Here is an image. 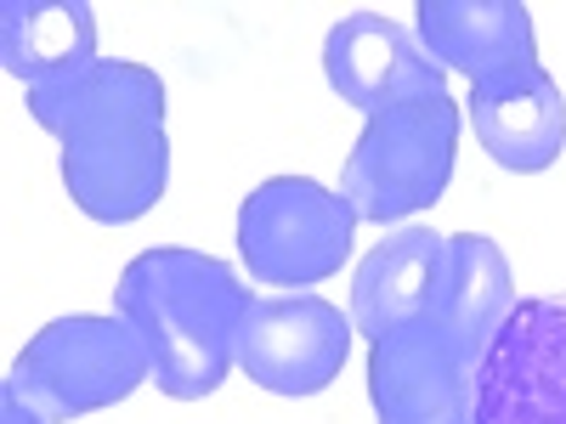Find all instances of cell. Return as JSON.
Here are the masks:
<instances>
[{
  "mask_svg": "<svg viewBox=\"0 0 566 424\" xmlns=\"http://www.w3.org/2000/svg\"><path fill=\"white\" fill-rule=\"evenodd\" d=\"M148 380H154V357L119 311L114 317L74 311V317L45 322L18 351L7 391H18L45 424H69V418L125 402Z\"/></svg>",
  "mask_w": 566,
  "mask_h": 424,
  "instance_id": "cell-3",
  "label": "cell"
},
{
  "mask_svg": "<svg viewBox=\"0 0 566 424\" xmlns=\"http://www.w3.org/2000/svg\"><path fill=\"white\" fill-rule=\"evenodd\" d=\"M29 114L63 148V187L80 215L125 226L142 221L170 187L165 80L142 63L103 57L91 74L29 91Z\"/></svg>",
  "mask_w": 566,
  "mask_h": 424,
  "instance_id": "cell-1",
  "label": "cell"
},
{
  "mask_svg": "<svg viewBox=\"0 0 566 424\" xmlns=\"http://www.w3.org/2000/svg\"><path fill=\"white\" fill-rule=\"evenodd\" d=\"M476 424H566V295L515 300L476 368Z\"/></svg>",
  "mask_w": 566,
  "mask_h": 424,
  "instance_id": "cell-6",
  "label": "cell"
},
{
  "mask_svg": "<svg viewBox=\"0 0 566 424\" xmlns=\"http://www.w3.org/2000/svg\"><path fill=\"white\" fill-rule=\"evenodd\" d=\"M357 210L312 176H272L239 204V255L266 289H312L352 261Z\"/></svg>",
  "mask_w": 566,
  "mask_h": 424,
  "instance_id": "cell-5",
  "label": "cell"
},
{
  "mask_svg": "<svg viewBox=\"0 0 566 424\" xmlns=\"http://www.w3.org/2000/svg\"><path fill=\"white\" fill-rule=\"evenodd\" d=\"M453 159H459V103L453 97L408 103L363 125L340 176V193L352 199L357 221L397 226L448 193Z\"/></svg>",
  "mask_w": 566,
  "mask_h": 424,
  "instance_id": "cell-4",
  "label": "cell"
},
{
  "mask_svg": "<svg viewBox=\"0 0 566 424\" xmlns=\"http://www.w3.org/2000/svg\"><path fill=\"white\" fill-rule=\"evenodd\" d=\"M0 424H45L18 391H0Z\"/></svg>",
  "mask_w": 566,
  "mask_h": 424,
  "instance_id": "cell-15",
  "label": "cell"
},
{
  "mask_svg": "<svg viewBox=\"0 0 566 424\" xmlns=\"http://www.w3.org/2000/svg\"><path fill=\"white\" fill-rule=\"evenodd\" d=\"M368 402L380 424H476V368L413 322L368 351Z\"/></svg>",
  "mask_w": 566,
  "mask_h": 424,
  "instance_id": "cell-9",
  "label": "cell"
},
{
  "mask_svg": "<svg viewBox=\"0 0 566 424\" xmlns=\"http://www.w3.org/2000/svg\"><path fill=\"white\" fill-rule=\"evenodd\" d=\"M448 283V239L431 226H402L386 244H374L352 277V322L368 346H380L402 328L437 317Z\"/></svg>",
  "mask_w": 566,
  "mask_h": 424,
  "instance_id": "cell-11",
  "label": "cell"
},
{
  "mask_svg": "<svg viewBox=\"0 0 566 424\" xmlns=\"http://www.w3.org/2000/svg\"><path fill=\"white\" fill-rule=\"evenodd\" d=\"M515 311V277L510 261L493 239L482 232H453L448 239V283H442V306L431 322V335L464 362L482 368L488 346L499 340V328Z\"/></svg>",
  "mask_w": 566,
  "mask_h": 424,
  "instance_id": "cell-12",
  "label": "cell"
},
{
  "mask_svg": "<svg viewBox=\"0 0 566 424\" xmlns=\"http://www.w3.org/2000/svg\"><path fill=\"white\" fill-rule=\"evenodd\" d=\"M323 74L335 85V97L368 119L408 108V103L448 97V68L424 52L419 34H408L402 23H391L380 12H352L328 29Z\"/></svg>",
  "mask_w": 566,
  "mask_h": 424,
  "instance_id": "cell-8",
  "label": "cell"
},
{
  "mask_svg": "<svg viewBox=\"0 0 566 424\" xmlns=\"http://www.w3.org/2000/svg\"><path fill=\"white\" fill-rule=\"evenodd\" d=\"M357 322L323 295H255L239 328V368L272 396H317L340 380Z\"/></svg>",
  "mask_w": 566,
  "mask_h": 424,
  "instance_id": "cell-7",
  "label": "cell"
},
{
  "mask_svg": "<svg viewBox=\"0 0 566 424\" xmlns=\"http://www.w3.org/2000/svg\"><path fill=\"white\" fill-rule=\"evenodd\" d=\"M250 306L244 277L205 250H142L114 283V311L142 335L170 402H205L227 385Z\"/></svg>",
  "mask_w": 566,
  "mask_h": 424,
  "instance_id": "cell-2",
  "label": "cell"
},
{
  "mask_svg": "<svg viewBox=\"0 0 566 424\" xmlns=\"http://www.w3.org/2000/svg\"><path fill=\"white\" fill-rule=\"evenodd\" d=\"M0 63L29 91H52L91 74L97 57V12L85 0H7L0 7Z\"/></svg>",
  "mask_w": 566,
  "mask_h": 424,
  "instance_id": "cell-14",
  "label": "cell"
},
{
  "mask_svg": "<svg viewBox=\"0 0 566 424\" xmlns=\"http://www.w3.org/2000/svg\"><path fill=\"white\" fill-rule=\"evenodd\" d=\"M470 125L488 159L510 176H538L566 153V97L544 63L510 85L470 91Z\"/></svg>",
  "mask_w": 566,
  "mask_h": 424,
  "instance_id": "cell-13",
  "label": "cell"
},
{
  "mask_svg": "<svg viewBox=\"0 0 566 424\" xmlns=\"http://www.w3.org/2000/svg\"><path fill=\"white\" fill-rule=\"evenodd\" d=\"M419 45L442 68H459L476 91L510 85L538 68L533 12L522 0H419Z\"/></svg>",
  "mask_w": 566,
  "mask_h": 424,
  "instance_id": "cell-10",
  "label": "cell"
}]
</instances>
